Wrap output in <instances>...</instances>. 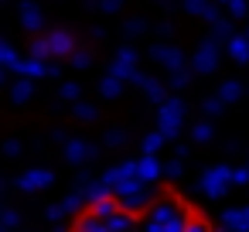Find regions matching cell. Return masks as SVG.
Wrapping results in <instances>:
<instances>
[{"instance_id": "1", "label": "cell", "mask_w": 249, "mask_h": 232, "mask_svg": "<svg viewBox=\"0 0 249 232\" xmlns=\"http://www.w3.org/2000/svg\"><path fill=\"white\" fill-rule=\"evenodd\" d=\"M181 123H184V103L181 99H164L160 113H157V133L164 140H174L181 133Z\"/></svg>"}, {"instance_id": "2", "label": "cell", "mask_w": 249, "mask_h": 232, "mask_svg": "<svg viewBox=\"0 0 249 232\" xmlns=\"http://www.w3.org/2000/svg\"><path fill=\"white\" fill-rule=\"evenodd\" d=\"M154 198H157V181H137V184H133L126 195H120L116 201H120V208H126V212L137 215V212H143Z\"/></svg>"}, {"instance_id": "3", "label": "cell", "mask_w": 249, "mask_h": 232, "mask_svg": "<svg viewBox=\"0 0 249 232\" xmlns=\"http://www.w3.org/2000/svg\"><path fill=\"white\" fill-rule=\"evenodd\" d=\"M229 167L225 164H212L205 174H201V191L208 195V198H222L225 195V188H229Z\"/></svg>"}, {"instance_id": "4", "label": "cell", "mask_w": 249, "mask_h": 232, "mask_svg": "<svg viewBox=\"0 0 249 232\" xmlns=\"http://www.w3.org/2000/svg\"><path fill=\"white\" fill-rule=\"evenodd\" d=\"M215 65H218V41H215V38H208V41H201L198 55L191 58V72L208 75V72H215Z\"/></svg>"}, {"instance_id": "5", "label": "cell", "mask_w": 249, "mask_h": 232, "mask_svg": "<svg viewBox=\"0 0 249 232\" xmlns=\"http://www.w3.org/2000/svg\"><path fill=\"white\" fill-rule=\"evenodd\" d=\"M55 181V174L48 171V167H38V171H24L21 178H18V188L21 191H38V188H48Z\"/></svg>"}, {"instance_id": "6", "label": "cell", "mask_w": 249, "mask_h": 232, "mask_svg": "<svg viewBox=\"0 0 249 232\" xmlns=\"http://www.w3.org/2000/svg\"><path fill=\"white\" fill-rule=\"evenodd\" d=\"M99 150L92 147V143H86V140H79V137H72L69 143H65V157H69V164H86V161H92Z\"/></svg>"}, {"instance_id": "7", "label": "cell", "mask_w": 249, "mask_h": 232, "mask_svg": "<svg viewBox=\"0 0 249 232\" xmlns=\"http://www.w3.org/2000/svg\"><path fill=\"white\" fill-rule=\"evenodd\" d=\"M133 178H137V181H157V178H160V161H157V154H143V161H133Z\"/></svg>"}, {"instance_id": "8", "label": "cell", "mask_w": 249, "mask_h": 232, "mask_svg": "<svg viewBox=\"0 0 249 232\" xmlns=\"http://www.w3.org/2000/svg\"><path fill=\"white\" fill-rule=\"evenodd\" d=\"M181 7H184L188 14H198V18H205L208 24H212V21H215V18L222 14V11H218L222 4H215V0H184Z\"/></svg>"}, {"instance_id": "9", "label": "cell", "mask_w": 249, "mask_h": 232, "mask_svg": "<svg viewBox=\"0 0 249 232\" xmlns=\"http://www.w3.org/2000/svg\"><path fill=\"white\" fill-rule=\"evenodd\" d=\"M103 225H106V232H130V229L137 225V218H133V212L116 208L113 215H106V218H103Z\"/></svg>"}, {"instance_id": "10", "label": "cell", "mask_w": 249, "mask_h": 232, "mask_svg": "<svg viewBox=\"0 0 249 232\" xmlns=\"http://www.w3.org/2000/svg\"><path fill=\"white\" fill-rule=\"evenodd\" d=\"M45 41H48V52H52V58H62V55H69V52H72V45H75L69 31H52Z\"/></svg>"}, {"instance_id": "11", "label": "cell", "mask_w": 249, "mask_h": 232, "mask_svg": "<svg viewBox=\"0 0 249 232\" xmlns=\"http://www.w3.org/2000/svg\"><path fill=\"white\" fill-rule=\"evenodd\" d=\"M150 55H154V58H157V62L164 65V69H171V72L184 65V58H181V52H178L174 45H157V48H154Z\"/></svg>"}, {"instance_id": "12", "label": "cell", "mask_w": 249, "mask_h": 232, "mask_svg": "<svg viewBox=\"0 0 249 232\" xmlns=\"http://www.w3.org/2000/svg\"><path fill=\"white\" fill-rule=\"evenodd\" d=\"M222 218H225V229H232V232H249V208H229Z\"/></svg>"}, {"instance_id": "13", "label": "cell", "mask_w": 249, "mask_h": 232, "mask_svg": "<svg viewBox=\"0 0 249 232\" xmlns=\"http://www.w3.org/2000/svg\"><path fill=\"white\" fill-rule=\"evenodd\" d=\"M21 24H24L28 31H41V28H45V18H41V11H38L35 4H28V0L21 4Z\"/></svg>"}, {"instance_id": "14", "label": "cell", "mask_w": 249, "mask_h": 232, "mask_svg": "<svg viewBox=\"0 0 249 232\" xmlns=\"http://www.w3.org/2000/svg\"><path fill=\"white\" fill-rule=\"evenodd\" d=\"M14 72L18 75H28V79H41L45 75V62H38V58H18L14 62Z\"/></svg>"}, {"instance_id": "15", "label": "cell", "mask_w": 249, "mask_h": 232, "mask_svg": "<svg viewBox=\"0 0 249 232\" xmlns=\"http://www.w3.org/2000/svg\"><path fill=\"white\" fill-rule=\"evenodd\" d=\"M72 232H106V225H103V218H96L92 212H82L79 218H75V229Z\"/></svg>"}, {"instance_id": "16", "label": "cell", "mask_w": 249, "mask_h": 232, "mask_svg": "<svg viewBox=\"0 0 249 232\" xmlns=\"http://www.w3.org/2000/svg\"><path fill=\"white\" fill-rule=\"evenodd\" d=\"M218 99H222V103H235V99H242V82H239V79H225V82L218 86Z\"/></svg>"}, {"instance_id": "17", "label": "cell", "mask_w": 249, "mask_h": 232, "mask_svg": "<svg viewBox=\"0 0 249 232\" xmlns=\"http://www.w3.org/2000/svg\"><path fill=\"white\" fill-rule=\"evenodd\" d=\"M229 55H232L239 65L249 62V38H235V35H232V38H229Z\"/></svg>"}, {"instance_id": "18", "label": "cell", "mask_w": 249, "mask_h": 232, "mask_svg": "<svg viewBox=\"0 0 249 232\" xmlns=\"http://www.w3.org/2000/svg\"><path fill=\"white\" fill-rule=\"evenodd\" d=\"M31 92H35V79H28V75H21V79L14 82V89H11L14 103H28V99H31Z\"/></svg>"}, {"instance_id": "19", "label": "cell", "mask_w": 249, "mask_h": 232, "mask_svg": "<svg viewBox=\"0 0 249 232\" xmlns=\"http://www.w3.org/2000/svg\"><path fill=\"white\" fill-rule=\"evenodd\" d=\"M116 208H120V201H116L113 195H103V198L92 201V215H96V218H106V215H113Z\"/></svg>"}, {"instance_id": "20", "label": "cell", "mask_w": 249, "mask_h": 232, "mask_svg": "<svg viewBox=\"0 0 249 232\" xmlns=\"http://www.w3.org/2000/svg\"><path fill=\"white\" fill-rule=\"evenodd\" d=\"M212 38H215L218 45H222V41H229V38H232V21L218 14V18L212 21Z\"/></svg>"}, {"instance_id": "21", "label": "cell", "mask_w": 249, "mask_h": 232, "mask_svg": "<svg viewBox=\"0 0 249 232\" xmlns=\"http://www.w3.org/2000/svg\"><path fill=\"white\" fill-rule=\"evenodd\" d=\"M99 92H103L106 99H113V96H120V92H123V79H116L113 72H106V79L99 82Z\"/></svg>"}, {"instance_id": "22", "label": "cell", "mask_w": 249, "mask_h": 232, "mask_svg": "<svg viewBox=\"0 0 249 232\" xmlns=\"http://www.w3.org/2000/svg\"><path fill=\"white\" fill-rule=\"evenodd\" d=\"M69 55H72V65H75V69H89V65H92V52H89V48H75V45H72Z\"/></svg>"}, {"instance_id": "23", "label": "cell", "mask_w": 249, "mask_h": 232, "mask_svg": "<svg viewBox=\"0 0 249 232\" xmlns=\"http://www.w3.org/2000/svg\"><path fill=\"white\" fill-rule=\"evenodd\" d=\"M72 109H75V120H82V123H92V120L99 116V113H96V106H89V103H79V99H75V106H72Z\"/></svg>"}, {"instance_id": "24", "label": "cell", "mask_w": 249, "mask_h": 232, "mask_svg": "<svg viewBox=\"0 0 249 232\" xmlns=\"http://www.w3.org/2000/svg\"><path fill=\"white\" fill-rule=\"evenodd\" d=\"M212 133H215L212 123H195V126H191V140H195V143H208Z\"/></svg>"}, {"instance_id": "25", "label": "cell", "mask_w": 249, "mask_h": 232, "mask_svg": "<svg viewBox=\"0 0 249 232\" xmlns=\"http://www.w3.org/2000/svg\"><path fill=\"white\" fill-rule=\"evenodd\" d=\"M31 58H38V62H48V58H52V52H48V41H45V38H35V41H31Z\"/></svg>"}, {"instance_id": "26", "label": "cell", "mask_w": 249, "mask_h": 232, "mask_svg": "<svg viewBox=\"0 0 249 232\" xmlns=\"http://www.w3.org/2000/svg\"><path fill=\"white\" fill-rule=\"evenodd\" d=\"M143 89H147V96H150V103H157V106H160V103L167 99V89H164L160 82H154V79H150V82H147Z\"/></svg>"}, {"instance_id": "27", "label": "cell", "mask_w": 249, "mask_h": 232, "mask_svg": "<svg viewBox=\"0 0 249 232\" xmlns=\"http://www.w3.org/2000/svg\"><path fill=\"white\" fill-rule=\"evenodd\" d=\"M160 174H167L171 181H178V178L184 174V164H181V157H178V161H167V164H160Z\"/></svg>"}, {"instance_id": "28", "label": "cell", "mask_w": 249, "mask_h": 232, "mask_svg": "<svg viewBox=\"0 0 249 232\" xmlns=\"http://www.w3.org/2000/svg\"><path fill=\"white\" fill-rule=\"evenodd\" d=\"M160 147H164V137H160L157 130H154V133H147V140H143V154H157Z\"/></svg>"}, {"instance_id": "29", "label": "cell", "mask_w": 249, "mask_h": 232, "mask_svg": "<svg viewBox=\"0 0 249 232\" xmlns=\"http://www.w3.org/2000/svg\"><path fill=\"white\" fill-rule=\"evenodd\" d=\"M181 232H212V225H208L205 218H191V215H188V218H184V229H181Z\"/></svg>"}, {"instance_id": "30", "label": "cell", "mask_w": 249, "mask_h": 232, "mask_svg": "<svg viewBox=\"0 0 249 232\" xmlns=\"http://www.w3.org/2000/svg\"><path fill=\"white\" fill-rule=\"evenodd\" d=\"M0 225H4V229H18L21 225V215L14 208H4V212H0Z\"/></svg>"}, {"instance_id": "31", "label": "cell", "mask_w": 249, "mask_h": 232, "mask_svg": "<svg viewBox=\"0 0 249 232\" xmlns=\"http://www.w3.org/2000/svg\"><path fill=\"white\" fill-rule=\"evenodd\" d=\"M188 82H191V72H188L184 65H181V69H174V75H171V86H174V89H184Z\"/></svg>"}, {"instance_id": "32", "label": "cell", "mask_w": 249, "mask_h": 232, "mask_svg": "<svg viewBox=\"0 0 249 232\" xmlns=\"http://www.w3.org/2000/svg\"><path fill=\"white\" fill-rule=\"evenodd\" d=\"M116 62H120V65H126V69H137V52H133V48H120Z\"/></svg>"}, {"instance_id": "33", "label": "cell", "mask_w": 249, "mask_h": 232, "mask_svg": "<svg viewBox=\"0 0 249 232\" xmlns=\"http://www.w3.org/2000/svg\"><path fill=\"white\" fill-rule=\"evenodd\" d=\"M106 147H126V130H109L106 133Z\"/></svg>"}, {"instance_id": "34", "label": "cell", "mask_w": 249, "mask_h": 232, "mask_svg": "<svg viewBox=\"0 0 249 232\" xmlns=\"http://www.w3.org/2000/svg\"><path fill=\"white\" fill-rule=\"evenodd\" d=\"M225 7H229L232 18H246V14H249V4H246V0H229Z\"/></svg>"}, {"instance_id": "35", "label": "cell", "mask_w": 249, "mask_h": 232, "mask_svg": "<svg viewBox=\"0 0 249 232\" xmlns=\"http://www.w3.org/2000/svg\"><path fill=\"white\" fill-rule=\"evenodd\" d=\"M58 205H62V212H65V215H69V212H75V208H79V205H82V195H79V191H72V195H69V198H65V201H58Z\"/></svg>"}, {"instance_id": "36", "label": "cell", "mask_w": 249, "mask_h": 232, "mask_svg": "<svg viewBox=\"0 0 249 232\" xmlns=\"http://www.w3.org/2000/svg\"><path fill=\"white\" fill-rule=\"evenodd\" d=\"M229 184H239V188H246V184H249V167H239V171H232V174H229Z\"/></svg>"}, {"instance_id": "37", "label": "cell", "mask_w": 249, "mask_h": 232, "mask_svg": "<svg viewBox=\"0 0 249 232\" xmlns=\"http://www.w3.org/2000/svg\"><path fill=\"white\" fill-rule=\"evenodd\" d=\"M140 31H143V21H140V18H130V21H126V28H123V35H126V38H137Z\"/></svg>"}, {"instance_id": "38", "label": "cell", "mask_w": 249, "mask_h": 232, "mask_svg": "<svg viewBox=\"0 0 249 232\" xmlns=\"http://www.w3.org/2000/svg\"><path fill=\"white\" fill-rule=\"evenodd\" d=\"M201 109H205V113H208V116H218V113H222V109H225V103H222V99H218V96H215V99H205V106H201Z\"/></svg>"}, {"instance_id": "39", "label": "cell", "mask_w": 249, "mask_h": 232, "mask_svg": "<svg viewBox=\"0 0 249 232\" xmlns=\"http://www.w3.org/2000/svg\"><path fill=\"white\" fill-rule=\"evenodd\" d=\"M62 99L75 103V99H79V82H65V86H62Z\"/></svg>"}, {"instance_id": "40", "label": "cell", "mask_w": 249, "mask_h": 232, "mask_svg": "<svg viewBox=\"0 0 249 232\" xmlns=\"http://www.w3.org/2000/svg\"><path fill=\"white\" fill-rule=\"evenodd\" d=\"M120 7H123V0H99V11L103 14H116Z\"/></svg>"}, {"instance_id": "41", "label": "cell", "mask_w": 249, "mask_h": 232, "mask_svg": "<svg viewBox=\"0 0 249 232\" xmlns=\"http://www.w3.org/2000/svg\"><path fill=\"white\" fill-rule=\"evenodd\" d=\"M4 154L18 157V154H21V143H18V140H7V143H4Z\"/></svg>"}, {"instance_id": "42", "label": "cell", "mask_w": 249, "mask_h": 232, "mask_svg": "<svg viewBox=\"0 0 249 232\" xmlns=\"http://www.w3.org/2000/svg\"><path fill=\"white\" fill-rule=\"evenodd\" d=\"M62 215H65V212H62V205H52V208H48V218H52V222H58Z\"/></svg>"}, {"instance_id": "43", "label": "cell", "mask_w": 249, "mask_h": 232, "mask_svg": "<svg viewBox=\"0 0 249 232\" xmlns=\"http://www.w3.org/2000/svg\"><path fill=\"white\" fill-rule=\"evenodd\" d=\"M45 75H52V79H55V75H62V69H58V65H52V62H45Z\"/></svg>"}, {"instance_id": "44", "label": "cell", "mask_w": 249, "mask_h": 232, "mask_svg": "<svg viewBox=\"0 0 249 232\" xmlns=\"http://www.w3.org/2000/svg\"><path fill=\"white\" fill-rule=\"evenodd\" d=\"M4 82H7V69H4V65H0V86H4Z\"/></svg>"}, {"instance_id": "45", "label": "cell", "mask_w": 249, "mask_h": 232, "mask_svg": "<svg viewBox=\"0 0 249 232\" xmlns=\"http://www.w3.org/2000/svg\"><path fill=\"white\" fill-rule=\"evenodd\" d=\"M215 4H222V7H225V4H229V0H215Z\"/></svg>"}, {"instance_id": "46", "label": "cell", "mask_w": 249, "mask_h": 232, "mask_svg": "<svg viewBox=\"0 0 249 232\" xmlns=\"http://www.w3.org/2000/svg\"><path fill=\"white\" fill-rule=\"evenodd\" d=\"M0 232H11V229H4V225H0Z\"/></svg>"}, {"instance_id": "47", "label": "cell", "mask_w": 249, "mask_h": 232, "mask_svg": "<svg viewBox=\"0 0 249 232\" xmlns=\"http://www.w3.org/2000/svg\"><path fill=\"white\" fill-rule=\"evenodd\" d=\"M130 232H140V229H137V225H133V229H130Z\"/></svg>"}, {"instance_id": "48", "label": "cell", "mask_w": 249, "mask_h": 232, "mask_svg": "<svg viewBox=\"0 0 249 232\" xmlns=\"http://www.w3.org/2000/svg\"><path fill=\"white\" fill-rule=\"evenodd\" d=\"M0 188H4V181H0Z\"/></svg>"}]
</instances>
